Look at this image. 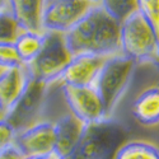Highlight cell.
Wrapping results in <instances>:
<instances>
[{
    "mask_svg": "<svg viewBox=\"0 0 159 159\" xmlns=\"http://www.w3.org/2000/svg\"><path fill=\"white\" fill-rule=\"evenodd\" d=\"M127 139L126 127L115 118L85 125L74 152L66 159H113Z\"/></svg>",
    "mask_w": 159,
    "mask_h": 159,
    "instance_id": "2",
    "label": "cell"
},
{
    "mask_svg": "<svg viewBox=\"0 0 159 159\" xmlns=\"http://www.w3.org/2000/svg\"><path fill=\"white\" fill-rule=\"evenodd\" d=\"M132 116L144 126H154L159 121V89L152 87L132 103Z\"/></svg>",
    "mask_w": 159,
    "mask_h": 159,
    "instance_id": "14",
    "label": "cell"
},
{
    "mask_svg": "<svg viewBox=\"0 0 159 159\" xmlns=\"http://www.w3.org/2000/svg\"><path fill=\"white\" fill-rule=\"evenodd\" d=\"M85 125L79 121L70 112L60 117L54 122V153H56L61 159H66L76 148L80 140Z\"/></svg>",
    "mask_w": 159,
    "mask_h": 159,
    "instance_id": "12",
    "label": "cell"
},
{
    "mask_svg": "<svg viewBox=\"0 0 159 159\" xmlns=\"http://www.w3.org/2000/svg\"><path fill=\"white\" fill-rule=\"evenodd\" d=\"M136 9L159 33V0H136Z\"/></svg>",
    "mask_w": 159,
    "mask_h": 159,
    "instance_id": "19",
    "label": "cell"
},
{
    "mask_svg": "<svg viewBox=\"0 0 159 159\" xmlns=\"http://www.w3.org/2000/svg\"><path fill=\"white\" fill-rule=\"evenodd\" d=\"M159 33L136 10L120 23V54L139 64H158Z\"/></svg>",
    "mask_w": 159,
    "mask_h": 159,
    "instance_id": "3",
    "label": "cell"
},
{
    "mask_svg": "<svg viewBox=\"0 0 159 159\" xmlns=\"http://www.w3.org/2000/svg\"><path fill=\"white\" fill-rule=\"evenodd\" d=\"M32 75L27 65H17L0 73V113L3 117L11 110L27 88Z\"/></svg>",
    "mask_w": 159,
    "mask_h": 159,
    "instance_id": "11",
    "label": "cell"
},
{
    "mask_svg": "<svg viewBox=\"0 0 159 159\" xmlns=\"http://www.w3.org/2000/svg\"><path fill=\"white\" fill-rule=\"evenodd\" d=\"M13 144L25 158L52 153L55 144L54 122L38 121L16 134Z\"/></svg>",
    "mask_w": 159,
    "mask_h": 159,
    "instance_id": "9",
    "label": "cell"
},
{
    "mask_svg": "<svg viewBox=\"0 0 159 159\" xmlns=\"http://www.w3.org/2000/svg\"><path fill=\"white\" fill-rule=\"evenodd\" d=\"M136 66L135 61L122 54L110 56L104 61L93 87L103 103L107 118L112 117L127 92Z\"/></svg>",
    "mask_w": 159,
    "mask_h": 159,
    "instance_id": "4",
    "label": "cell"
},
{
    "mask_svg": "<svg viewBox=\"0 0 159 159\" xmlns=\"http://www.w3.org/2000/svg\"><path fill=\"white\" fill-rule=\"evenodd\" d=\"M0 159H25V157L16 148L14 144H10L0 150Z\"/></svg>",
    "mask_w": 159,
    "mask_h": 159,
    "instance_id": "22",
    "label": "cell"
},
{
    "mask_svg": "<svg viewBox=\"0 0 159 159\" xmlns=\"http://www.w3.org/2000/svg\"><path fill=\"white\" fill-rule=\"evenodd\" d=\"M61 90L70 113L84 125L94 124L107 118L103 103L94 87H74L62 84Z\"/></svg>",
    "mask_w": 159,
    "mask_h": 159,
    "instance_id": "8",
    "label": "cell"
},
{
    "mask_svg": "<svg viewBox=\"0 0 159 159\" xmlns=\"http://www.w3.org/2000/svg\"><path fill=\"white\" fill-rule=\"evenodd\" d=\"M46 0H9V11L19 31L43 33L42 13Z\"/></svg>",
    "mask_w": 159,
    "mask_h": 159,
    "instance_id": "13",
    "label": "cell"
},
{
    "mask_svg": "<svg viewBox=\"0 0 159 159\" xmlns=\"http://www.w3.org/2000/svg\"><path fill=\"white\" fill-rule=\"evenodd\" d=\"M2 117H3V115H2V113H0V118H2Z\"/></svg>",
    "mask_w": 159,
    "mask_h": 159,
    "instance_id": "27",
    "label": "cell"
},
{
    "mask_svg": "<svg viewBox=\"0 0 159 159\" xmlns=\"http://www.w3.org/2000/svg\"><path fill=\"white\" fill-rule=\"evenodd\" d=\"M94 7L88 0H55L45 4L43 31L66 33Z\"/></svg>",
    "mask_w": 159,
    "mask_h": 159,
    "instance_id": "7",
    "label": "cell"
},
{
    "mask_svg": "<svg viewBox=\"0 0 159 159\" xmlns=\"http://www.w3.org/2000/svg\"><path fill=\"white\" fill-rule=\"evenodd\" d=\"M108 57L98 55H75L61 74L60 80L66 85L93 87L104 61Z\"/></svg>",
    "mask_w": 159,
    "mask_h": 159,
    "instance_id": "10",
    "label": "cell"
},
{
    "mask_svg": "<svg viewBox=\"0 0 159 159\" xmlns=\"http://www.w3.org/2000/svg\"><path fill=\"white\" fill-rule=\"evenodd\" d=\"M19 33V28L9 10L0 11V45L13 43Z\"/></svg>",
    "mask_w": 159,
    "mask_h": 159,
    "instance_id": "18",
    "label": "cell"
},
{
    "mask_svg": "<svg viewBox=\"0 0 159 159\" xmlns=\"http://www.w3.org/2000/svg\"><path fill=\"white\" fill-rule=\"evenodd\" d=\"M65 42L71 55L113 56L120 54V23L94 5L66 32Z\"/></svg>",
    "mask_w": 159,
    "mask_h": 159,
    "instance_id": "1",
    "label": "cell"
},
{
    "mask_svg": "<svg viewBox=\"0 0 159 159\" xmlns=\"http://www.w3.org/2000/svg\"><path fill=\"white\" fill-rule=\"evenodd\" d=\"M43 45V33H33L19 31L17 38L13 42V47L23 65H30L39 54Z\"/></svg>",
    "mask_w": 159,
    "mask_h": 159,
    "instance_id": "15",
    "label": "cell"
},
{
    "mask_svg": "<svg viewBox=\"0 0 159 159\" xmlns=\"http://www.w3.org/2000/svg\"><path fill=\"white\" fill-rule=\"evenodd\" d=\"M89 3H92V4H94V5H99V3H101V0H88Z\"/></svg>",
    "mask_w": 159,
    "mask_h": 159,
    "instance_id": "24",
    "label": "cell"
},
{
    "mask_svg": "<svg viewBox=\"0 0 159 159\" xmlns=\"http://www.w3.org/2000/svg\"><path fill=\"white\" fill-rule=\"evenodd\" d=\"M25 159H61L56 153H48L45 155H39V157H31V158H25Z\"/></svg>",
    "mask_w": 159,
    "mask_h": 159,
    "instance_id": "23",
    "label": "cell"
},
{
    "mask_svg": "<svg viewBox=\"0 0 159 159\" xmlns=\"http://www.w3.org/2000/svg\"><path fill=\"white\" fill-rule=\"evenodd\" d=\"M101 8L115 20L121 23L136 11V0H101Z\"/></svg>",
    "mask_w": 159,
    "mask_h": 159,
    "instance_id": "17",
    "label": "cell"
},
{
    "mask_svg": "<svg viewBox=\"0 0 159 159\" xmlns=\"http://www.w3.org/2000/svg\"><path fill=\"white\" fill-rule=\"evenodd\" d=\"M14 136H16V131L7 122L5 118L2 117L0 118V150H3L8 145L13 144Z\"/></svg>",
    "mask_w": 159,
    "mask_h": 159,
    "instance_id": "21",
    "label": "cell"
},
{
    "mask_svg": "<svg viewBox=\"0 0 159 159\" xmlns=\"http://www.w3.org/2000/svg\"><path fill=\"white\" fill-rule=\"evenodd\" d=\"M50 2H55V0H46V3H50Z\"/></svg>",
    "mask_w": 159,
    "mask_h": 159,
    "instance_id": "25",
    "label": "cell"
},
{
    "mask_svg": "<svg viewBox=\"0 0 159 159\" xmlns=\"http://www.w3.org/2000/svg\"><path fill=\"white\" fill-rule=\"evenodd\" d=\"M113 159H159V153L150 143L129 141L117 150Z\"/></svg>",
    "mask_w": 159,
    "mask_h": 159,
    "instance_id": "16",
    "label": "cell"
},
{
    "mask_svg": "<svg viewBox=\"0 0 159 159\" xmlns=\"http://www.w3.org/2000/svg\"><path fill=\"white\" fill-rule=\"evenodd\" d=\"M71 57L73 55L66 46L64 33L45 31L42 48L37 57L27 66L32 78L50 85L60 80Z\"/></svg>",
    "mask_w": 159,
    "mask_h": 159,
    "instance_id": "5",
    "label": "cell"
},
{
    "mask_svg": "<svg viewBox=\"0 0 159 159\" xmlns=\"http://www.w3.org/2000/svg\"><path fill=\"white\" fill-rule=\"evenodd\" d=\"M3 70H4V69H3V68H0V73H2V71H3Z\"/></svg>",
    "mask_w": 159,
    "mask_h": 159,
    "instance_id": "26",
    "label": "cell"
},
{
    "mask_svg": "<svg viewBox=\"0 0 159 159\" xmlns=\"http://www.w3.org/2000/svg\"><path fill=\"white\" fill-rule=\"evenodd\" d=\"M48 90V84L32 78L19 99L4 116L7 122L13 127L16 134L38 122Z\"/></svg>",
    "mask_w": 159,
    "mask_h": 159,
    "instance_id": "6",
    "label": "cell"
},
{
    "mask_svg": "<svg viewBox=\"0 0 159 159\" xmlns=\"http://www.w3.org/2000/svg\"><path fill=\"white\" fill-rule=\"evenodd\" d=\"M17 65H20V62L14 51V47H13V43L0 45V68L8 69Z\"/></svg>",
    "mask_w": 159,
    "mask_h": 159,
    "instance_id": "20",
    "label": "cell"
}]
</instances>
